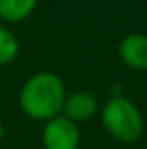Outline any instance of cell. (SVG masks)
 I'll list each match as a JSON object with an SVG mask.
<instances>
[{"label":"cell","instance_id":"6da1fadb","mask_svg":"<svg viewBox=\"0 0 147 149\" xmlns=\"http://www.w3.org/2000/svg\"><path fill=\"white\" fill-rule=\"evenodd\" d=\"M66 102V87L57 74L40 71L30 76L19 92V106L26 116L49 121L59 116Z\"/></svg>","mask_w":147,"mask_h":149},{"label":"cell","instance_id":"7a4b0ae2","mask_svg":"<svg viewBox=\"0 0 147 149\" xmlns=\"http://www.w3.org/2000/svg\"><path fill=\"white\" fill-rule=\"evenodd\" d=\"M102 123L111 135L121 142H135L144 132V118L139 108L126 99L111 97L102 108Z\"/></svg>","mask_w":147,"mask_h":149},{"label":"cell","instance_id":"3957f363","mask_svg":"<svg viewBox=\"0 0 147 149\" xmlns=\"http://www.w3.org/2000/svg\"><path fill=\"white\" fill-rule=\"evenodd\" d=\"M42 142L45 149H78L80 130L78 125L66 116H55L49 120L42 132Z\"/></svg>","mask_w":147,"mask_h":149},{"label":"cell","instance_id":"277c9868","mask_svg":"<svg viewBox=\"0 0 147 149\" xmlns=\"http://www.w3.org/2000/svg\"><path fill=\"white\" fill-rule=\"evenodd\" d=\"M121 61L137 71H147V35L130 33L119 43Z\"/></svg>","mask_w":147,"mask_h":149},{"label":"cell","instance_id":"5b68a950","mask_svg":"<svg viewBox=\"0 0 147 149\" xmlns=\"http://www.w3.org/2000/svg\"><path fill=\"white\" fill-rule=\"evenodd\" d=\"M62 113V116H66L73 123L88 121L97 113V99L88 92H74L73 95L66 97Z\"/></svg>","mask_w":147,"mask_h":149},{"label":"cell","instance_id":"8992f818","mask_svg":"<svg viewBox=\"0 0 147 149\" xmlns=\"http://www.w3.org/2000/svg\"><path fill=\"white\" fill-rule=\"evenodd\" d=\"M38 0H0V19L7 23L24 21L37 7Z\"/></svg>","mask_w":147,"mask_h":149},{"label":"cell","instance_id":"52a82bcc","mask_svg":"<svg viewBox=\"0 0 147 149\" xmlns=\"http://www.w3.org/2000/svg\"><path fill=\"white\" fill-rule=\"evenodd\" d=\"M19 54V42L7 28L0 26V66H7L16 61Z\"/></svg>","mask_w":147,"mask_h":149},{"label":"cell","instance_id":"ba28073f","mask_svg":"<svg viewBox=\"0 0 147 149\" xmlns=\"http://www.w3.org/2000/svg\"><path fill=\"white\" fill-rule=\"evenodd\" d=\"M3 135H5V128H3V123L0 121V142L3 141Z\"/></svg>","mask_w":147,"mask_h":149}]
</instances>
